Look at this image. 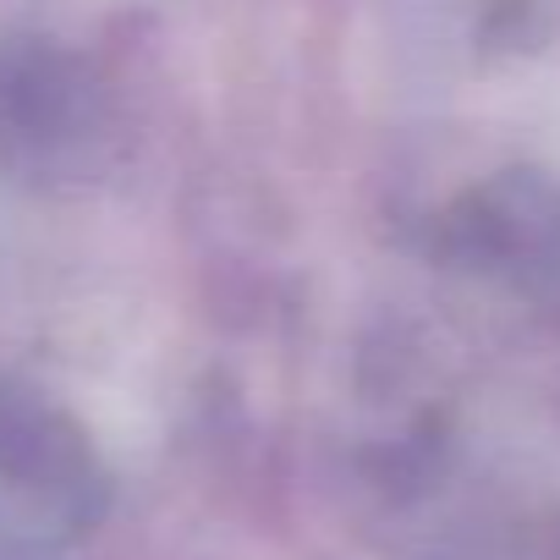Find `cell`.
<instances>
[{
  "mask_svg": "<svg viewBox=\"0 0 560 560\" xmlns=\"http://www.w3.org/2000/svg\"><path fill=\"white\" fill-rule=\"evenodd\" d=\"M83 516V472L67 440L28 407L0 401V560L50 555Z\"/></svg>",
  "mask_w": 560,
  "mask_h": 560,
  "instance_id": "obj_1",
  "label": "cell"
}]
</instances>
